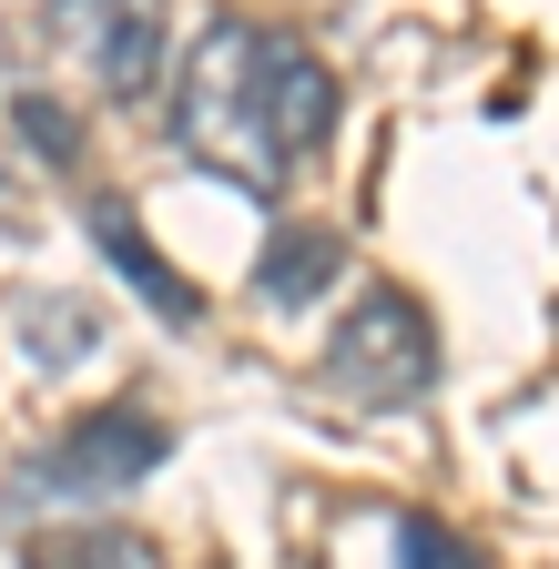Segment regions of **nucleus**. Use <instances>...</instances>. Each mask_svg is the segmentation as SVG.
<instances>
[{"label": "nucleus", "mask_w": 559, "mask_h": 569, "mask_svg": "<svg viewBox=\"0 0 559 569\" xmlns=\"http://www.w3.org/2000/svg\"><path fill=\"white\" fill-rule=\"evenodd\" d=\"M21 346H31V367H82V356L102 346V316L82 296H21Z\"/></svg>", "instance_id": "0eeeda50"}, {"label": "nucleus", "mask_w": 559, "mask_h": 569, "mask_svg": "<svg viewBox=\"0 0 559 569\" xmlns=\"http://www.w3.org/2000/svg\"><path fill=\"white\" fill-rule=\"evenodd\" d=\"M397 569H478V549L448 539L438 519H407V529H397Z\"/></svg>", "instance_id": "1a4fd4ad"}, {"label": "nucleus", "mask_w": 559, "mask_h": 569, "mask_svg": "<svg viewBox=\"0 0 559 569\" xmlns=\"http://www.w3.org/2000/svg\"><path fill=\"white\" fill-rule=\"evenodd\" d=\"M326 387L357 397L367 417L387 407H417L438 387V336H428V306L397 296V284H367L357 306H346V326L326 336Z\"/></svg>", "instance_id": "7ed1b4c3"}, {"label": "nucleus", "mask_w": 559, "mask_h": 569, "mask_svg": "<svg viewBox=\"0 0 559 569\" xmlns=\"http://www.w3.org/2000/svg\"><path fill=\"white\" fill-rule=\"evenodd\" d=\"M326 132H336V71L306 41L264 21H214L193 41L173 82V142L203 173L244 193H286V173L326 153Z\"/></svg>", "instance_id": "f257e3e1"}, {"label": "nucleus", "mask_w": 559, "mask_h": 569, "mask_svg": "<svg viewBox=\"0 0 559 569\" xmlns=\"http://www.w3.org/2000/svg\"><path fill=\"white\" fill-rule=\"evenodd\" d=\"M21 132L41 142V153H72V142H82V132H72V112H61V102H41V92L21 102Z\"/></svg>", "instance_id": "9d476101"}, {"label": "nucleus", "mask_w": 559, "mask_h": 569, "mask_svg": "<svg viewBox=\"0 0 559 569\" xmlns=\"http://www.w3.org/2000/svg\"><path fill=\"white\" fill-rule=\"evenodd\" d=\"M31 569H163V549L143 529H51L31 539Z\"/></svg>", "instance_id": "6e6552de"}, {"label": "nucleus", "mask_w": 559, "mask_h": 569, "mask_svg": "<svg viewBox=\"0 0 559 569\" xmlns=\"http://www.w3.org/2000/svg\"><path fill=\"white\" fill-rule=\"evenodd\" d=\"M41 11H51V41L72 51L112 102L153 92V71H163V0H41Z\"/></svg>", "instance_id": "20e7f679"}, {"label": "nucleus", "mask_w": 559, "mask_h": 569, "mask_svg": "<svg viewBox=\"0 0 559 569\" xmlns=\"http://www.w3.org/2000/svg\"><path fill=\"white\" fill-rule=\"evenodd\" d=\"M92 234H102V254H112V274H122V284H132V296H143V306L163 316V326H193V306H203V296H193V284H183V274H173V264L153 254V234H143V224H132V213H122L112 193L92 203Z\"/></svg>", "instance_id": "39448f33"}, {"label": "nucleus", "mask_w": 559, "mask_h": 569, "mask_svg": "<svg viewBox=\"0 0 559 569\" xmlns=\"http://www.w3.org/2000/svg\"><path fill=\"white\" fill-rule=\"evenodd\" d=\"M336 274H346V244H336L326 224H296V234H274V244H264L254 296H264V306H316Z\"/></svg>", "instance_id": "423d86ee"}, {"label": "nucleus", "mask_w": 559, "mask_h": 569, "mask_svg": "<svg viewBox=\"0 0 559 569\" xmlns=\"http://www.w3.org/2000/svg\"><path fill=\"white\" fill-rule=\"evenodd\" d=\"M163 417L153 407H92L72 417L51 448H31L11 468V498L21 509H82V498H132V478H153L163 468Z\"/></svg>", "instance_id": "f03ea898"}]
</instances>
